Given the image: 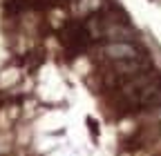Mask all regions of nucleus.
<instances>
[{
  "label": "nucleus",
  "mask_w": 161,
  "mask_h": 156,
  "mask_svg": "<svg viewBox=\"0 0 161 156\" xmlns=\"http://www.w3.org/2000/svg\"><path fill=\"white\" fill-rule=\"evenodd\" d=\"M108 54L112 58H136V49L130 45H112L108 47Z\"/></svg>",
  "instance_id": "1"
}]
</instances>
